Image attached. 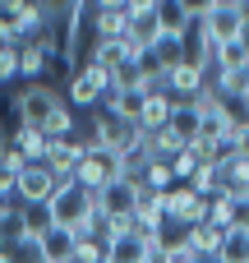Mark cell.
Segmentation results:
<instances>
[{
	"label": "cell",
	"mask_w": 249,
	"mask_h": 263,
	"mask_svg": "<svg viewBox=\"0 0 249 263\" xmlns=\"http://www.w3.org/2000/svg\"><path fill=\"white\" fill-rule=\"evenodd\" d=\"M92 37L97 42L129 37V0H102V5H92Z\"/></svg>",
	"instance_id": "7"
},
{
	"label": "cell",
	"mask_w": 249,
	"mask_h": 263,
	"mask_svg": "<svg viewBox=\"0 0 249 263\" xmlns=\"http://www.w3.org/2000/svg\"><path fill=\"white\" fill-rule=\"evenodd\" d=\"M166 166H171V176H176V185H189V176L199 171V153H194V148H180V153H176V157H171Z\"/></svg>",
	"instance_id": "26"
},
{
	"label": "cell",
	"mask_w": 249,
	"mask_h": 263,
	"mask_svg": "<svg viewBox=\"0 0 249 263\" xmlns=\"http://www.w3.org/2000/svg\"><path fill=\"white\" fill-rule=\"evenodd\" d=\"M42 134H46V139H69V134H74V116H69V106H65V102L51 111V120H46V129H42Z\"/></svg>",
	"instance_id": "28"
},
{
	"label": "cell",
	"mask_w": 249,
	"mask_h": 263,
	"mask_svg": "<svg viewBox=\"0 0 249 263\" xmlns=\"http://www.w3.org/2000/svg\"><path fill=\"white\" fill-rule=\"evenodd\" d=\"M222 240H226V231H222V227H213V222H203V227L185 231V245H189L199 259H217V254H222Z\"/></svg>",
	"instance_id": "17"
},
{
	"label": "cell",
	"mask_w": 249,
	"mask_h": 263,
	"mask_svg": "<svg viewBox=\"0 0 249 263\" xmlns=\"http://www.w3.org/2000/svg\"><path fill=\"white\" fill-rule=\"evenodd\" d=\"M125 176V162L116 157V153H106V148H92L88 143V153H83V162H79V171H74V180L88 190V194H102L111 180H120Z\"/></svg>",
	"instance_id": "4"
},
{
	"label": "cell",
	"mask_w": 249,
	"mask_h": 263,
	"mask_svg": "<svg viewBox=\"0 0 249 263\" xmlns=\"http://www.w3.org/2000/svg\"><path fill=\"white\" fill-rule=\"evenodd\" d=\"M166 92H171L176 102H199V97L208 92V69L180 60L176 69H166Z\"/></svg>",
	"instance_id": "10"
},
{
	"label": "cell",
	"mask_w": 249,
	"mask_h": 263,
	"mask_svg": "<svg viewBox=\"0 0 249 263\" xmlns=\"http://www.w3.org/2000/svg\"><path fill=\"white\" fill-rule=\"evenodd\" d=\"M236 102H240V111H245V120H249V83H245V92H240Z\"/></svg>",
	"instance_id": "31"
},
{
	"label": "cell",
	"mask_w": 249,
	"mask_h": 263,
	"mask_svg": "<svg viewBox=\"0 0 249 263\" xmlns=\"http://www.w3.org/2000/svg\"><path fill=\"white\" fill-rule=\"evenodd\" d=\"M217 263H249V231H226Z\"/></svg>",
	"instance_id": "22"
},
{
	"label": "cell",
	"mask_w": 249,
	"mask_h": 263,
	"mask_svg": "<svg viewBox=\"0 0 249 263\" xmlns=\"http://www.w3.org/2000/svg\"><path fill=\"white\" fill-rule=\"evenodd\" d=\"M83 153H88V143L83 139H46V171L55 176V180H74V171H79V162H83Z\"/></svg>",
	"instance_id": "8"
},
{
	"label": "cell",
	"mask_w": 249,
	"mask_h": 263,
	"mask_svg": "<svg viewBox=\"0 0 249 263\" xmlns=\"http://www.w3.org/2000/svg\"><path fill=\"white\" fill-rule=\"evenodd\" d=\"M231 148H236V157H249V120L236 125V134H231Z\"/></svg>",
	"instance_id": "30"
},
{
	"label": "cell",
	"mask_w": 249,
	"mask_h": 263,
	"mask_svg": "<svg viewBox=\"0 0 249 263\" xmlns=\"http://www.w3.org/2000/svg\"><path fill=\"white\" fill-rule=\"evenodd\" d=\"M148 143V134L134 125V120H125V116H116V111H97L92 116V148H106V153H116L120 162L129 157V153H139Z\"/></svg>",
	"instance_id": "1"
},
{
	"label": "cell",
	"mask_w": 249,
	"mask_h": 263,
	"mask_svg": "<svg viewBox=\"0 0 249 263\" xmlns=\"http://www.w3.org/2000/svg\"><path fill=\"white\" fill-rule=\"evenodd\" d=\"M60 190V180L46 171V162H28L18 171V190H14V203H51V194Z\"/></svg>",
	"instance_id": "9"
},
{
	"label": "cell",
	"mask_w": 249,
	"mask_h": 263,
	"mask_svg": "<svg viewBox=\"0 0 249 263\" xmlns=\"http://www.w3.org/2000/svg\"><path fill=\"white\" fill-rule=\"evenodd\" d=\"M152 55L162 60V69H176V65L185 60V37H162V42L152 46Z\"/></svg>",
	"instance_id": "25"
},
{
	"label": "cell",
	"mask_w": 249,
	"mask_h": 263,
	"mask_svg": "<svg viewBox=\"0 0 249 263\" xmlns=\"http://www.w3.org/2000/svg\"><path fill=\"white\" fill-rule=\"evenodd\" d=\"M129 42L139 51H152L162 42V28H157V14H143V18H129Z\"/></svg>",
	"instance_id": "21"
},
{
	"label": "cell",
	"mask_w": 249,
	"mask_h": 263,
	"mask_svg": "<svg viewBox=\"0 0 249 263\" xmlns=\"http://www.w3.org/2000/svg\"><path fill=\"white\" fill-rule=\"evenodd\" d=\"M222 176H226V190H231V194H249V157L222 162Z\"/></svg>",
	"instance_id": "23"
},
{
	"label": "cell",
	"mask_w": 249,
	"mask_h": 263,
	"mask_svg": "<svg viewBox=\"0 0 249 263\" xmlns=\"http://www.w3.org/2000/svg\"><path fill=\"white\" fill-rule=\"evenodd\" d=\"M0 148H5V143H0Z\"/></svg>",
	"instance_id": "33"
},
{
	"label": "cell",
	"mask_w": 249,
	"mask_h": 263,
	"mask_svg": "<svg viewBox=\"0 0 249 263\" xmlns=\"http://www.w3.org/2000/svg\"><path fill=\"white\" fill-rule=\"evenodd\" d=\"M23 208V222H28V236L37 240L42 231H51V208L46 203H18Z\"/></svg>",
	"instance_id": "27"
},
{
	"label": "cell",
	"mask_w": 249,
	"mask_h": 263,
	"mask_svg": "<svg viewBox=\"0 0 249 263\" xmlns=\"http://www.w3.org/2000/svg\"><path fill=\"white\" fill-rule=\"evenodd\" d=\"M148 254H152V240L139 231H120L106 240V263H148Z\"/></svg>",
	"instance_id": "11"
},
{
	"label": "cell",
	"mask_w": 249,
	"mask_h": 263,
	"mask_svg": "<svg viewBox=\"0 0 249 263\" xmlns=\"http://www.w3.org/2000/svg\"><path fill=\"white\" fill-rule=\"evenodd\" d=\"M23 166H28V162H23V157H18V153L5 143V148H0V203H14V190H18V171H23Z\"/></svg>",
	"instance_id": "20"
},
{
	"label": "cell",
	"mask_w": 249,
	"mask_h": 263,
	"mask_svg": "<svg viewBox=\"0 0 249 263\" xmlns=\"http://www.w3.org/2000/svg\"><path fill=\"white\" fill-rule=\"evenodd\" d=\"M60 102H65V97H60L51 83H28V88L14 97L18 125H28V129H46V120H51V111H55Z\"/></svg>",
	"instance_id": "5"
},
{
	"label": "cell",
	"mask_w": 249,
	"mask_h": 263,
	"mask_svg": "<svg viewBox=\"0 0 249 263\" xmlns=\"http://www.w3.org/2000/svg\"><path fill=\"white\" fill-rule=\"evenodd\" d=\"M9 148H14L23 162H42V157H46V134H42V129H28V125H14Z\"/></svg>",
	"instance_id": "19"
},
{
	"label": "cell",
	"mask_w": 249,
	"mask_h": 263,
	"mask_svg": "<svg viewBox=\"0 0 249 263\" xmlns=\"http://www.w3.org/2000/svg\"><path fill=\"white\" fill-rule=\"evenodd\" d=\"M171 111H176V97L171 92H148L143 97V111H139V129L143 134H157L171 125Z\"/></svg>",
	"instance_id": "15"
},
{
	"label": "cell",
	"mask_w": 249,
	"mask_h": 263,
	"mask_svg": "<svg viewBox=\"0 0 249 263\" xmlns=\"http://www.w3.org/2000/svg\"><path fill=\"white\" fill-rule=\"evenodd\" d=\"M185 148L189 143H199V106L194 102H176V111H171V125H166Z\"/></svg>",
	"instance_id": "18"
},
{
	"label": "cell",
	"mask_w": 249,
	"mask_h": 263,
	"mask_svg": "<svg viewBox=\"0 0 249 263\" xmlns=\"http://www.w3.org/2000/svg\"><path fill=\"white\" fill-rule=\"evenodd\" d=\"M18 79V46H0V83Z\"/></svg>",
	"instance_id": "29"
},
{
	"label": "cell",
	"mask_w": 249,
	"mask_h": 263,
	"mask_svg": "<svg viewBox=\"0 0 249 263\" xmlns=\"http://www.w3.org/2000/svg\"><path fill=\"white\" fill-rule=\"evenodd\" d=\"M106 92H111V74H106L102 65H92V60L79 65L74 79H69V88H65V97H69L74 106H102Z\"/></svg>",
	"instance_id": "6"
},
{
	"label": "cell",
	"mask_w": 249,
	"mask_h": 263,
	"mask_svg": "<svg viewBox=\"0 0 249 263\" xmlns=\"http://www.w3.org/2000/svg\"><path fill=\"white\" fill-rule=\"evenodd\" d=\"M51 227H65V231H79L97 217V194H88L79 180H60V190L51 194Z\"/></svg>",
	"instance_id": "2"
},
{
	"label": "cell",
	"mask_w": 249,
	"mask_h": 263,
	"mask_svg": "<svg viewBox=\"0 0 249 263\" xmlns=\"http://www.w3.org/2000/svg\"><path fill=\"white\" fill-rule=\"evenodd\" d=\"M194 23L199 18L189 14L185 0H157V28H162V37H185Z\"/></svg>",
	"instance_id": "14"
},
{
	"label": "cell",
	"mask_w": 249,
	"mask_h": 263,
	"mask_svg": "<svg viewBox=\"0 0 249 263\" xmlns=\"http://www.w3.org/2000/svg\"><path fill=\"white\" fill-rule=\"evenodd\" d=\"M46 65H51V46H46V37H32V42L18 46V79L42 83V79H46Z\"/></svg>",
	"instance_id": "12"
},
{
	"label": "cell",
	"mask_w": 249,
	"mask_h": 263,
	"mask_svg": "<svg viewBox=\"0 0 249 263\" xmlns=\"http://www.w3.org/2000/svg\"><path fill=\"white\" fill-rule=\"evenodd\" d=\"M245 23H249V18H245V5H240V0H208L203 18H199V28H203V37L213 42V51L240 42Z\"/></svg>",
	"instance_id": "3"
},
{
	"label": "cell",
	"mask_w": 249,
	"mask_h": 263,
	"mask_svg": "<svg viewBox=\"0 0 249 263\" xmlns=\"http://www.w3.org/2000/svg\"><path fill=\"white\" fill-rule=\"evenodd\" d=\"M240 46H245V51H249V23H245V32H240Z\"/></svg>",
	"instance_id": "32"
},
{
	"label": "cell",
	"mask_w": 249,
	"mask_h": 263,
	"mask_svg": "<svg viewBox=\"0 0 249 263\" xmlns=\"http://www.w3.org/2000/svg\"><path fill=\"white\" fill-rule=\"evenodd\" d=\"M37 250H42V263H74V231L51 227L37 236Z\"/></svg>",
	"instance_id": "16"
},
{
	"label": "cell",
	"mask_w": 249,
	"mask_h": 263,
	"mask_svg": "<svg viewBox=\"0 0 249 263\" xmlns=\"http://www.w3.org/2000/svg\"><path fill=\"white\" fill-rule=\"evenodd\" d=\"M213 65H217V69H249V51L240 46V42L217 46V51H213Z\"/></svg>",
	"instance_id": "24"
},
{
	"label": "cell",
	"mask_w": 249,
	"mask_h": 263,
	"mask_svg": "<svg viewBox=\"0 0 249 263\" xmlns=\"http://www.w3.org/2000/svg\"><path fill=\"white\" fill-rule=\"evenodd\" d=\"M166 227V203H162V194H139V208H134V231L139 236H148V240H157V231Z\"/></svg>",
	"instance_id": "13"
}]
</instances>
